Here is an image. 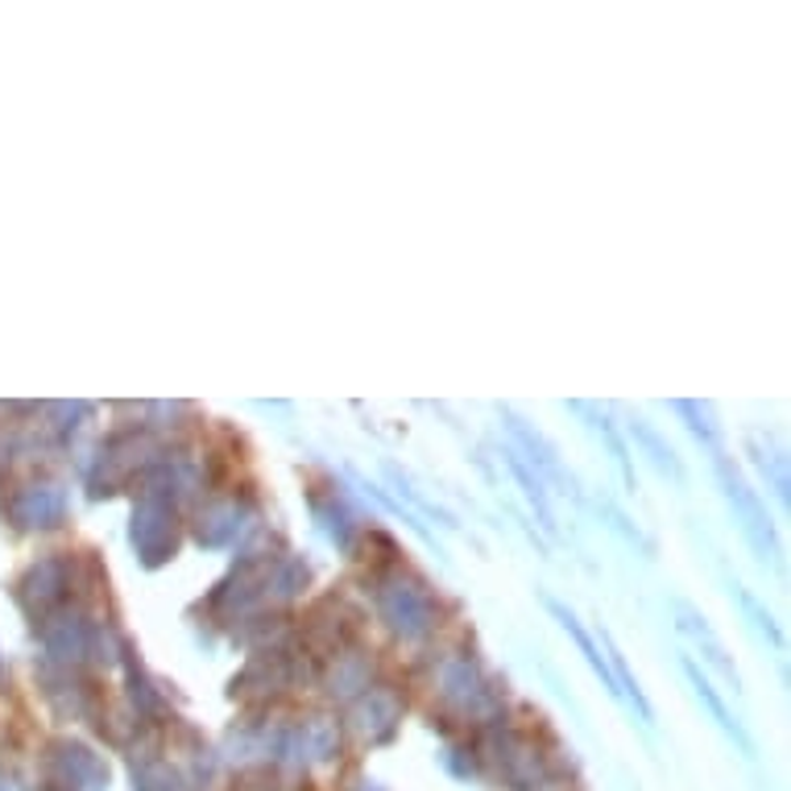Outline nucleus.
<instances>
[{"mask_svg": "<svg viewBox=\"0 0 791 791\" xmlns=\"http://www.w3.org/2000/svg\"><path fill=\"white\" fill-rule=\"evenodd\" d=\"M547 610L556 613V617H559V626H564V630H568V634H572V643H576V647H580V655H584V659H589V667H593L597 676H601V683H605V688H610L613 697H617V692H622V688H617V680H613V667H610V659H605V655H601V650H597L593 634H589V630L580 626V617H576L572 610H564V605H559V601H547Z\"/></svg>", "mask_w": 791, "mask_h": 791, "instance_id": "obj_1", "label": "nucleus"}, {"mask_svg": "<svg viewBox=\"0 0 791 791\" xmlns=\"http://www.w3.org/2000/svg\"><path fill=\"white\" fill-rule=\"evenodd\" d=\"M683 671H688V680H692V688H697V697H701V701L709 704V713H713V717L721 721V729H725V734H734L737 742L746 746V737H742V729H737V721L729 717V713H725V704H721V697L713 692V683H709V680L701 676V667L692 664V659H683Z\"/></svg>", "mask_w": 791, "mask_h": 791, "instance_id": "obj_2", "label": "nucleus"}]
</instances>
